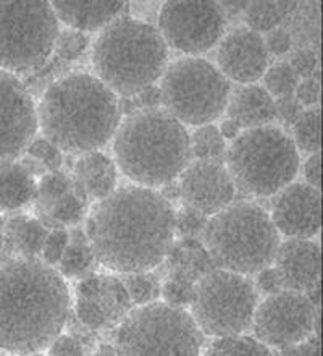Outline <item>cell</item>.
<instances>
[{
	"label": "cell",
	"instance_id": "ffe728a7",
	"mask_svg": "<svg viewBox=\"0 0 323 356\" xmlns=\"http://www.w3.org/2000/svg\"><path fill=\"white\" fill-rule=\"evenodd\" d=\"M51 3L58 23L84 34L102 31L126 7V2L117 0H57Z\"/></svg>",
	"mask_w": 323,
	"mask_h": 356
},
{
	"label": "cell",
	"instance_id": "681fc988",
	"mask_svg": "<svg viewBox=\"0 0 323 356\" xmlns=\"http://www.w3.org/2000/svg\"><path fill=\"white\" fill-rule=\"evenodd\" d=\"M218 130H220L222 136L225 138V140H235V138L241 133V128L238 127L235 122L230 120V118H228V120L223 122V123H222V127L218 128Z\"/></svg>",
	"mask_w": 323,
	"mask_h": 356
},
{
	"label": "cell",
	"instance_id": "277c9868",
	"mask_svg": "<svg viewBox=\"0 0 323 356\" xmlns=\"http://www.w3.org/2000/svg\"><path fill=\"white\" fill-rule=\"evenodd\" d=\"M117 169L134 185L162 188L190 164L186 127L165 108H136L122 118L113 136Z\"/></svg>",
	"mask_w": 323,
	"mask_h": 356
},
{
	"label": "cell",
	"instance_id": "cb8c5ba5",
	"mask_svg": "<svg viewBox=\"0 0 323 356\" xmlns=\"http://www.w3.org/2000/svg\"><path fill=\"white\" fill-rule=\"evenodd\" d=\"M36 190V172L31 165L18 161L0 165V212L22 209L34 200Z\"/></svg>",
	"mask_w": 323,
	"mask_h": 356
},
{
	"label": "cell",
	"instance_id": "d4e9b609",
	"mask_svg": "<svg viewBox=\"0 0 323 356\" xmlns=\"http://www.w3.org/2000/svg\"><path fill=\"white\" fill-rule=\"evenodd\" d=\"M165 261L168 263V275L180 277L188 282H196L215 269L206 246L197 238H181L173 241Z\"/></svg>",
	"mask_w": 323,
	"mask_h": 356
},
{
	"label": "cell",
	"instance_id": "30bf717a",
	"mask_svg": "<svg viewBox=\"0 0 323 356\" xmlns=\"http://www.w3.org/2000/svg\"><path fill=\"white\" fill-rule=\"evenodd\" d=\"M162 108L188 127L212 123L225 112L231 83L206 58L185 57L160 78Z\"/></svg>",
	"mask_w": 323,
	"mask_h": 356
},
{
	"label": "cell",
	"instance_id": "7c38bea8",
	"mask_svg": "<svg viewBox=\"0 0 323 356\" xmlns=\"http://www.w3.org/2000/svg\"><path fill=\"white\" fill-rule=\"evenodd\" d=\"M226 17L222 3L199 0H172L160 7L157 29L168 47L197 57L220 42Z\"/></svg>",
	"mask_w": 323,
	"mask_h": 356
},
{
	"label": "cell",
	"instance_id": "1f68e13d",
	"mask_svg": "<svg viewBox=\"0 0 323 356\" xmlns=\"http://www.w3.org/2000/svg\"><path fill=\"white\" fill-rule=\"evenodd\" d=\"M263 88L273 99L295 96L299 76L296 75L288 62H276L263 73Z\"/></svg>",
	"mask_w": 323,
	"mask_h": 356
},
{
	"label": "cell",
	"instance_id": "484cf974",
	"mask_svg": "<svg viewBox=\"0 0 323 356\" xmlns=\"http://www.w3.org/2000/svg\"><path fill=\"white\" fill-rule=\"evenodd\" d=\"M296 2H251L245 7L246 28L254 33H270L295 12Z\"/></svg>",
	"mask_w": 323,
	"mask_h": 356
},
{
	"label": "cell",
	"instance_id": "d6a6232c",
	"mask_svg": "<svg viewBox=\"0 0 323 356\" xmlns=\"http://www.w3.org/2000/svg\"><path fill=\"white\" fill-rule=\"evenodd\" d=\"M72 177L62 174L60 170H51L49 174L42 175V178L38 183L36 196H34L38 202L39 214H44V212L51 209L53 202L58 197H62L68 190H72Z\"/></svg>",
	"mask_w": 323,
	"mask_h": 356
},
{
	"label": "cell",
	"instance_id": "6da1fadb",
	"mask_svg": "<svg viewBox=\"0 0 323 356\" xmlns=\"http://www.w3.org/2000/svg\"><path fill=\"white\" fill-rule=\"evenodd\" d=\"M84 232L94 258L107 269L152 270L175 241V209L160 191L129 183L92 206Z\"/></svg>",
	"mask_w": 323,
	"mask_h": 356
},
{
	"label": "cell",
	"instance_id": "8fae6325",
	"mask_svg": "<svg viewBox=\"0 0 323 356\" xmlns=\"http://www.w3.org/2000/svg\"><path fill=\"white\" fill-rule=\"evenodd\" d=\"M257 303L249 275L215 267L194 285L191 314L204 335H240L251 329Z\"/></svg>",
	"mask_w": 323,
	"mask_h": 356
},
{
	"label": "cell",
	"instance_id": "f6af8a7d",
	"mask_svg": "<svg viewBox=\"0 0 323 356\" xmlns=\"http://www.w3.org/2000/svg\"><path fill=\"white\" fill-rule=\"evenodd\" d=\"M47 353L49 355L76 356V355H84V348H83L81 342H78V339H74L73 335L60 334L51 343V347L47 348Z\"/></svg>",
	"mask_w": 323,
	"mask_h": 356
},
{
	"label": "cell",
	"instance_id": "c3c4849f",
	"mask_svg": "<svg viewBox=\"0 0 323 356\" xmlns=\"http://www.w3.org/2000/svg\"><path fill=\"white\" fill-rule=\"evenodd\" d=\"M133 99V104L136 106L138 108H154V107H160V91H158V88H147L141 91L139 94H136L134 97H129Z\"/></svg>",
	"mask_w": 323,
	"mask_h": 356
},
{
	"label": "cell",
	"instance_id": "8d00e7d4",
	"mask_svg": "<svg viewBox=\"0 0 323 356\" xmlns=\"http://www.w3.org/2000/svg\"><path fill=\"white\" fill-rule=\"evenodd\" d=\"M194 285L196 284L188 282L185 279H180V277L167 275L165 282L162 284L160 296H163V300L170 305H191L194 296Z\"/></svg>",
	"mask_w": 323,
	"mask_h": 356
},
{
	"label": "cell",
	"instance_id": "f907efd6",
	"mask_svg": "<svg viewBox=\"0 0 323 356\" xmlns=\"http://www.w3.org/2000/svg\"><path fill=\"white\" fill-rule=\"evenodd\" d=\"M99 355H117L115 345H102L101 350H99Z\"/></svg>",
	"mask_w": 323,
	"mask_h": 356
},
{
	"label": "cell",
	"instance_id": "f35d334b",
	"mask_svg": "<svg viewBox=\"0 0 323 356\" xmlns=\"http://www.w3.org/2000/svg\"><path fill=\"white\" fill-rule=\"evenodd\" d=\"M29 156L34 157L42 165L49 167L51 170H58L62 165V151H58L52 143L47 140H34L28 147Z\"/></svg>",
	"mask_w": 323,
	"mask_h": 356
},
{
	"label": "cell",
	"instance_id": "4fadbf2b",
	"mask_svg": "<svg viewBox=\"0 0 323 356\" xmlns=\"http://www.w3.org/2000/svg\"><path fill=\"white\" fill-rule=\"evenodd\" d=\"M319 311L304 293L283 289L257 303L251 329L268 348L285 350L314 334Z\"/></svg>",
	"mask_w": 323,
	"mask_h": 356
},
{
	"label": "cell",
	"instance_id": "9a60e30c",
	"mask_svg": "<svg viewBox=\"0 0 323 356\" xmlns=\"http://www.w3.org/2000/svg\"><path fill=\"white\" fill-rule=\"evenodd\" d=\"M133 308L122 279L91 274L74 286V311L79 323L91 330L117 327Z\"/></svg>",
	"mask_w": 323,
	"mask_h": 356
},
{
	"label": "cell",
	"instance_id": "5b68a950",
	"mask_svg": "<svg viewBox=\"0 0 323 356\" xmlns=\"http://www.w3.org/2000/svg\"><path fill=\"white\" fill-rule=\"evenodd\" d=\"M92 67L103 85L129 99L160 80L168 67V46L154 24L118 17L94 41Z\"/></svg>",
	"mask_w": 323,
	"mask_h": 356
},
{
	"label": "cell",
	"instance_id": "2e32d148",
	"mask_svg": "<svg viewBox=\"0 0 323 356\" xmlns=\"http://www.w3.org/2000/svg\"><path fill=\"white\" fill-rule=\"evenodd\" d=\"M176 183L185 204L208 217L230 206L236 196L235 181L220 161L190 162Z\"/></svg>",
	"mask_w": 323,
	"mask_h": 356
},
{
	"label": "cell",
	"instance_id": "8992f818",
	"mask_svg": "<svg viewBox=\"0 0 323 356\" xmlns=\"http://www.w3.org/2000/svg\"><path fill=\"white\" fill-rule=\"evenodd\" d=\"M201 236L217 269L242 275H254L272 266L280 245L270 214L251 201L231 202L210 216Z\"/></svg>",
	"mask_w": 323,
	"mask_h": 356
},
{
	"label": "cell",
	"instance_id": "603a6c76",
	"mask_svg": "<svg viewBox=\"0 0 323 356\" xmlns=\"http://www.w3.org/2000/svg\"><path fill=\"white\" fill-rule=\"evenodd\" d=\"M49 230L41 219L29 216H12L3 220V236L0 256L39 258Z\"/></svg>",
	"mask_w": 323,
	"mask_h": 356
},
{
	"label": "cell",
	"instance_id": "ac0fdd59",
	"mask_svg": "<svg viewBox=\"0 0 323 356\" xmlns=\"http://www.w3.org/2000/svg\"><path fill=\"white\" fill-rule=\"evenodd\" d=\"M218 70L238 85L257 83L270 67L263 36L249 28H236L222 38L217 49Z\"/></svg>",
	"mask_w": 323,
	"mask_h": 356
},
{
	"label": "cell",
	"instance_id": "44dd1931",
	"mask_svg": "<svg viewBox=\"0 0 323 356\" xmlns=\"http://www.w3.org/2000/svg\"><path fill=\"white\" fill-rule=\"evenodd\" d=\"M225 112L241 130L272 125L275 120V99L260 85L231 88Z\"/></svg>",
	"mask_w": 323,
	"mask_h": 356
},
{
	"label": "cell",
	"instance_id": "74e56055",
	"mask_svg": "<svg viewBox=\"0 0 323 356\" xmlns=\"http://www.w3.org/2000/svg\"><path fill=\"white\" fill-rule=\"evenodd\" d=\"M288 63H290L301 80V78L312 76L319 70V56H317V52L312 47H299L291 52Z\"/></svg>",
	"mask_w": 323,
	"mask_h": 356
},
{
	"label": "cell",
	"instance_id": "ee69618b",
	"mask_svg": "<svg viewBox=\"0 0 323 356\" xmlns=\"http://www.w3.org/2000/svg\"><path fill=\"white\" fill-rule=\"evenodd\" d=\"M254 275H256L254 286H256L257 293L268 296V295H273V293H276V291L283 290L281 280H280V277H278L275 267L273 266L263 267V269L258 270Z\"/></svg>",
	"mask_w": 323,
	"mask_h": 356
},
{
	"label": "cell",
	"instance_id": "e0dca14e",
	"mask_svg": "<svg viewBox=\"0 0 323 356\" xmlns=\"http://www.w3.org/2000/svg\"><path fill=\"white\" fill-rule=\"evenodd\" d=\"M273 196L270 219L278 234L288 238H314L320 234V188L306 181H291Z\"/></svg>",
	"mask_w": 323,
	"mask_h": 356
},
{
	"label": "cell",
	"instance_id": "f1b7e54d",
	"mask_svg": "<svg viewBox=\"0 0 323 356\" xmlns=\"http://www.w3.org/2000/svg\"><path fill=\"white\" fill-rule=\"evenodd\" d=\"M292 128V141L297 151L310 156L320 152L322 146V113L320 107H307L297 118Z\"/></svg>",
	"mask_w": 323,
	"mask_h": 356
},
{
	"label": "cell",
	"instance_id": "bcb514c9",
	"mask_svg": "<svg viewBox=\"0 0 323 356\" xmlns=\"http://www.w3.org/2000/svg\"><path fill=\"white\" fill-rule=\"evenodd\" d=\"M304 178L306 183H309L310 186L320 188L322 183V157L320 152H315V154L307 156V159L304 162Z\"/></svg>",
	"mask_w": 323,
	"mask_h": 356
},
{
	"label": "cell",
	"instance_id": "816d5d0a",
	"mask_svg": "<svg viewBox=\"0 0 323 356\" xmlns=\"http://www.w3.org/2000/svg\"><path fill=\"white\" fill-rule=\"evenodd\" d=\"M2 236H3V217L0 214V250H2Z\"/></svg>",
	"mask_w": 323,
	"mask_h": 356
},
{
	"label": "cell",
	"instance_id": "7402d4cb",
	"mask_svg": "<svg viewBox=\"0 0 323 356\" xmlns=\"http://www.w3.org/2000/svg\"><path fill=\"white\" fill-rule=\"evenodd\" d=\"M72 181L88 201H101L117 188V165L101 151L86 152L74 162Z\"/></svg>",
	"mask_w": 323,
	"mask_h": 356
},
{
	"label": "cell",
	"instance_id": "83f0119b",
	"mask_svg": "<svg viewBox=\"0 0 323 356\" xmlns=\"http://www.w3.org/2000/svg\"><path fill=\"white\" fill-rule=\"evenodd\" d=\"M88 200L83 193H79L74 185L72 190H68L62 197L53 202L51 209L39 217H46L49 225H56V229H60L63 225H76L86 217L88 212ZM47 224H44L47 227Z\"/></svg>",
	"mask_w": 323,
	"mask_h": 356
},
{
	"label": "cell",
	"instance_id": "7a4b0ae2",
	"mask_svg": "<svg viewBox=\"0 0 323 356\" xmlns=\"http://www.w3.org/2000/svg\"><path fill=\"white\" fill-rule=\"evenodd\" d=\"M65 277L41 258L0 256V352L36 355L51 347L68 321Z\"/></svg>",
	"mask_w": 323,
	"mask_h": 356
},
{
	"label": "cell",
	"instance_id": "7dc6e473",
	"mask_svg": "<svg viewBox=\"0 0 323 356\" xmlns=\"http://www.w3.org/2000/svg\"><path fill=\"white\" fill-rule=\"evenodd\" d=\"M281 355H304V356H319L320 355V335L315 334V337H309L302 340V342L288 347L285 350H280Z\"/></svg>",
	"mask_w": 323,
	"mask_h": 356
},
{
	"label": "cell",
	"instance_id": "52a82bcc",
	"mask_svg": "<svg viewBox=\"0 0 323 356\" xmlns=\"http://www.w3.org/2000/svg\"><path fill=\"white\" fill-rule=\"evenodd\" d=\"M225 161L236 190L258 197L276 195L295 181L301 167L292 138L275 125L241 130L226 147Z\"/></svg>",
	"mask_w": 323,
	"mask_h": 356
},
{
	"label": "cell",
	"instance_id": "b9f144b4",
	"mask_svg": "<svg viewBox=\"0 0 323 356\" xmlns=\"http://www.w3.org/2000/svg\"><path fill=\"white\" fill-rule=\"evenodd\" d=\"M265 41L268 54H273V56L281 57L285 54H290L292 49V44H295V39H292V34L288 28H275L272 29L270 33H267V36L263 38Z\"/></svg>",
	"mask_w": 323,
	"mask_h": 356
},
{
	"label": "cell",
	"instance_id": "d590c367",
	"mask_svg": "<svg viewBox=\"0 0 323 356\" xmlns=\"http://www.w3.org/2000/svg\"><path fill=\"white\" fill-rule=\"evenodd\" d=\"M89 39L84 33L74 31V29H63L58 34L56 51L58 57L63 58V60H76L83 56V52L88 49Z\"/></svg>",
	"mask_w": 323,
	"mask_h": 356
},
{
	"label": "cell",
	"instance_id": "60d3db41",
	"mask_svg": "<svg viewBox=\"0 0 323 356\" xmlns=\"http://www.w3.org/2000/svg\"><path fill=\"white\" fill-rule=\"evenodd\" d=\"M68 238H69V234L67 230L53 229L49 232L46 243H44V248H42V254H41L42 259L46 261L47 264L57 266L58 261L62 258L65 248H67Z\"/></svg>",
	"mask_w": 323,
	"mask_h": 356
},
{
	"label": "cell",
	"instance_id": "3957f363",
	"mask_svg": "<svg viewBox=\"0 0 323 356\" xmlns=\"http://www.w3.org/2000/svg\"><path fill=\"white\" fill-rule=\"evenodd\" d=\"M36 111L44 140L78 156L107 146L123 118L117 94L88 72L68 73L49 85Z\"/></svg>",
	"mask_w": 323,
	"mask_h": 356
},
{
	"label": "cell",
	"instance_id": "7bdbcfd3",
	"mask_svg": "<svg viewBox=\"0 0 323 356\" xmlns=\"http://www.w3.org/2000/svg\"><path fill=\"white\" fill-rule=\"evenodd\" d=\"M302 111H304V107L297 102L295 96L275 99V118L288 127L295 125Z\"/></svg>",
	"mask_w": 323,
	"mask_h": 356
},
{
	"label": "cell",
	"instance_id": "e575fe53",
	"mask_svg": "<svg viewBox=\"0 0 323 356\" xmlns=\"http://www.w3.org/2000/svg\"><path fill=\"white\" fill-rule=\"evenodd\" d=\"M207 220L208 216L185 204L175 212V235L178 234L181 238H197L206 229Z\"/></svg>",
	"mask_w": 323,
	"mask_h": 356
},
{
	"label": "cell",
	"instance_id": "4dcf8cb0",
	"mask_svg": "<svg viewBox=\"0 0 323 356\" xmlns=\"http://www.w3.org/2000/svg\"><path fill=\"white\" fill-rule=\"evenodd\" d=\"M208 356H268L272 350L263 345L256 337L247 335H226V337H215L210 347L206 350Z\"/></svg>",
	"mask_w": 323,
	"mask_h": 356
},
{
	"label": "cell",
	"instance_id": "5bb4252c",
	"mask_svg": "<svg viewBox=\"0 0 323 356\" xmlns=\"http://www.w3.org/2000/svg\"><path fill=\"white\" fill-rule=\"evenodd\" d=\"M36 102L18 76L0 70V165L17 161L38 133Z\"/></svg>",
	"mask_w": 323,
	"mask_h": 356
},
{
	"label": "cell",
	"instance_id": "d6986e66",
	"mask_svg": "<svg viewBox=\"0 0 323 356\" xmlns=\"http://www.w3.org/2000/svg\"><path fill=\"white\" fill-rule=\"evenodd\" d=\"M272 264L285 290L306 293L320 285L322 250L312 238H288L283 243L280 241Z\"/></svg>",
	"mask_w": 323,
	"mask_h": 356
},
{
	"label": "cell",
	"instance_id": "f546056e",
	"mask_svg": "<svg viewBox=\"0 0 323 356\" xmlns=\"http://www.w3.org/2000/svg\"><path fill=\"white\" fill-rule=\"evenodd\" d=\"M191 156L197 161H220L226 156V140L222 136L218 127L207 123L197 127L190 136Z\"/></svg>",
	"mask_w": 323,
	"mask_h": 356
},
{
	"label": "cell",
	"instance_id": "ab89813d",
	"mask_svg": "<svg viewBox=\"0 0 323 356\" xmlns=\"http://www.w3.org/2000/svg\"><path fill=\"white\" fill-rule=\"evenodd\" d=\"M320 91H322L320 75H319V70H317L312 76L301 78L296 86L295 97L304 108L315 107L320 104Z\"/></svg>",
	"mask_w": 323,
	"mask_h": 356
},
{
	"label": "cell",
	"instance_id": "836d02e7",
	"mask_svg": "<svg viewBox=\"0 0 323 356\" xmlns=\"http://www.w3.org/2000/svg\"><path fill=\"white\" fill-rule=\"evenodd\" d=\"M122 280L126 286L133 305L151 303L160 296L162 284L151 270L131 272V274H125Z\"/></svg>",
	"mask_w": 323,
	"mask_h": 356
},
{
	"label": "cell",
	"instance_id": "4316f807",
	"mask_svg": "<svg viewBox=\"0 0 323 356\" xmlns=\"http://www.w3.org/2000/svg\"><path fill=\"white\" fill-rule=\"evenodd\" d=\"M94 261H96V258H94L86 232L74 229L69 234L67 248H65L62 258L57 264L58 272L63 277H69L72 279V277L84 274L92 266Z\"/></svg>",
	"mask_w": 323,
	"mask_h": 356
},
{
	"label": "cell",
	"instance_id": "ba28073f",
	"mask_svg": "<svg viewBox=\"0 0 323 356\" xmlns=\"http://www.w3.org/2000/svg\"><path fill=\"white\" fill-rule=\"evenodd\" d=\"M204 337L190 311L156 300L117 325L115 348L118 355H199Z\"/></svg>",
	"mask_w": 323,
	"mask_h": 356
},
{
	"label": "cell",
	"instance_id": "9c48e42d",
	"mask_svg": "<svg viewBox=\"0 0 323 356\" xmlns=\"http://www.w3.org/2000/svg\"><path fill=\"white\" fill-rule=\"evenodd\" d=\"M60 34L51 2L0 0V70L26 75L46 65Z\"/></svg>",
	"mask_w": 323,
	"mask_h": 356
}]
</instances>
